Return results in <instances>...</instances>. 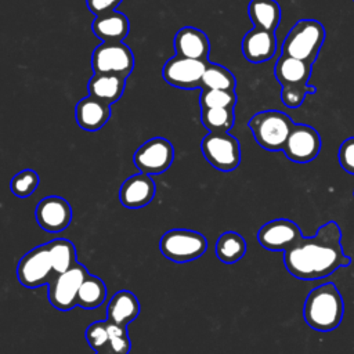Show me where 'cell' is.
Here are the masks:
<instances>
[{
  "label": "cell",
  "instance_id": "1f68e13d",
  "mask_svg": "<svg viewBox=\"0 0 354 354\" xmlns=\"http://www.w3.org/2000/svg\"><path fill=\"white\" fill-rule=\"evenodd\" d=\"M108 324V333H109V350L115 351L116 354H129L131 343L127 335V328L111 322L106 319Z\"/></svg>",
  "mask_w": 354,
  "mask_h": 354
},
{
  "label": "cell",
  "instance_id": "4dcf8cb0",
  "mask_svg": "<svg viewBox=\"0 0 354 354\" xmlns=\"http://www.w3.org/2000/svg\"><path fill=\"white\" fill-rule=\"evenodd\" d=\"M86 340L87 343L95 350L102 351L109 348V333H108V324L105 321H94L86 329Z\"/></svg>",
  "mask_w": 354,
  "mask_h": 354
},
{
  "label": "cell",
  "instance_id": "7402d4cb",
  "mask_svg": "<svg viewBox=\"0 0 354 354\" xmlns=\"http://www.w3.org/2000/svg\"><path fill=\"white\" fill-rule=\"evenodd\" d=\"M126 87V79L111 73H94L88 80V94L106 104L116 102Z\"/></svg>",
  "mask_w": 354,
  "mask_h": 354
},
{
  "label": "cell",
  "instance_id": "d590c367",
  "mask_svg": "<svg viewBox=\"0 0 354 354\" xmlns=\"http://www.w3.org/2000/svg\"><path fill=\"white\" fill-rule=\"evenodd\" d=\"M95 354H116V353L109 350V348H106V350H102V351H95Z\"/></svg>",
  "mask_w": 354,
  "mask_h": 354
},
{
  "label": "cell",
  "instance_id": "8fae6325",
  "mask_svg": "<svg viewBox=\"0 0 354 354\" xmlns=\"http://www.w3.org/2000/svg\"><path fill=\"white\" fill-rule=\"evenodd\" d=\"M209 61H199L192 58H185L181 55H174L162 69L163 79L178 88H196L201 87V80L205 73Z\"/></svg>",
  "mask_w": 354,
  "mask_h": 354
},
{
  "label": "cell",
  "instance_id": "484cf974",
  "mask_svg": "<svg viewBox=\"0 0 354 354\" xmlns=\"http://www.w3.org/2000/svg\"><path fill=\"white\" fill-rule=\"evenodd\" d=\"M47 246L50 250L54 272L57 275L66 272L77 263L76 261V249L69 239L57 238V239L50 241L47 243Z\"/></svg>",
  "mask_w": 354,
  "mask_h": 354
},
{
  "label": "cell",
  "instance_id": "d6986e66",
  "mask_svg": "<svg viewBox=\"0 0 354 354\" xmlns=\"http://www.w3.org/2000/svg\"><path fill=\"white\" fill-rule=\"evenodd\" d=\"M313 65L281 54L274 66V75L277 80L281 83V87L285 86H307L311 76Z\"/></svg>",
  "mask_w": 354,
  "mask_h": 354
},
{
  "label": "cell",
  "instance_id": "4316f807",
  "mask_svg": "<svg viewBox=\"0 0 354 354\" xmlns=\"http://www.w3.org/2000/svg\"><path fill=\"white\" fill-rule=\"evenodd\" d=\"M236 79L225 66L207 62L205 73L201 80L202 90H225L235 91Z\"/></svg>",
  "mask_w": 354,
  "mask_h": 354
},
{
  "label": "cell",
  "instance_id": "9c48e42d",
  "mask_svg": "<svg viewBox=\"0 0 354 354\" xmlns=\"http://www.w3.org/2000/svg\"><path fill=\"white\" fill-rule=\"evenodd\" d=\"M88 271L79 261L66 272L55 275L48 283V300L59 311H69L77 306V293Z\"/></svg>",
  "mask_w": 354,
  "mask_h": 354
},
{
  "label": "cell",
  "instance_id": "603a6c76",
  "mask_svg": "<svg viewBox=\"0 0 354 354\" xmlns=\"http://www.w3.org/2000/svg\"><path fill=\"white\" fill-rule=\"evenodd\" d=\"M249 18L254 28L275 32L281 22V7L275 0H250Z\"/></svg>",
  "mask_w": 354,
  "mask_h": 354
},
{
  "label": "cell",
  "instance_id": "ba28073f",
  "mask_svg": "<svg viewBox=\"0 0 354 354\" xmlns=\"http://www.w3.org/2000/svg\"><path fill=\"white\" fill-rule=\"evenodd\" d=\"M94 73H111L124 79L133 72V51L123 43H102L95 47L91 57Z\"/></svg>",
  "mask_w": 354,
  "mask_h": 354
},
{
  "label": "cell",
  "instance_id": "4fadbf2b",
  "mask_svg": "<svg viewBox=\"0 0 354 354\" xmlns=\"http://www.w3.org/2000/svg\"><path fill=\"white\" fill-rule=\"evenodd\" d=\"M303 238L299 225L288 218H275L264 225L257 232L260 245L268 250L286 252Z\"/></svg>",
  "mask_w": 354,
  "mask_h": 354
},
{
  "label": "cell",
  "instance_id": "ffe728a7",
  "mask_svg": "<svg viewBox=\"0 0 354 354\" xmlns=\"http://www.w3.org/2000/svg\"><path fill=\"white\" fill-rule=\"evenodd\" d=\"M140 314V301L130 290L116 292L106 307V319L118 325L126 326Z\"/></svg>",
  "mask_w": 354,
  "mask_h": 354
},
{
  "label": "cell",
  "instance_id": "f1b7e54d",
  "mask_svg": "<svg viewBox=\"0 0 354 354\" xmlns=\"http://www.w3.org/2000/svg\"><path fill=\"white\" fill-rule=\"evenodd\" d=\"M39 185V176L32 169H25L18 171L10 183L11 192L18 198H26L32 195Z\"/></svg>",
  "mask_w": 354,
  "mask_h": 354
},
{
  "label": "cell",
  "instance_id": "277c9868",
  "mask_svg": "<svg viewBox=\"0 0 354 354\" xmlns=\"http://www.w3.org/2000/svg\"><path fill=\"white\" fill-rule=\"evenodd\" d=\"M248 126L261 148L275 152L283 149L295 123L285 112L268 109L254 113Z\"/></svg>",
  "mask_w": 354,
  "mask_h": 354
},
{
  "label": "cell",
  "instance_id": "d4e9b609",
  "mask_svg": "<svg viewBox=\"0 0 354 354\" xmlns=\"http://www.w3.org/2000/svg\"><path fill=\"white\" fill-rule=\"evenodd\" d=\"M106 299V286L100 277L87 274L83 279L79 293L77 306L83 308H95L101 306Z\"/></svg>",
  "mask_w": 354,
  "mask_h": 354
},
{
  "label": "cell",
  "instance_id": "836d02e7",
  "mask_svg": "<svg viewBox=\"0 0 354 354\" xmlns=\"http://www.w3.org/2000/svg\"><path fill=\"white\" fill-rule=\"evenodd\" d=\"M339 163L344 171L354 174V137L346 138L339 148Z\"/></svg>",
  "mask_w": 354,
  "mask_h": 354
},
{
  "label": "cell",
  "instance_id": "44dd1931",
  "mask_svg": "<svg viewBox=\"0 0 354 354\" xmlns=\"http://www.w3.org/2000/svg\"><path fill=\"white\" fill-rule=\"evenodd\" d=\"M91 28L94 35L101 39L102 43H118L129 33V19L123 12L112 11L95 17Z\"/></svg>",
  "mask_w": 354,
  "mask_h": 354
},
{
  "label": "cell",
  "instance_id": "7a4b0ae2",
  "mask_svg": "<svg viewBox=\"0 0 354 354\" xmlns=\"http://www.w3.org/2000/svg\"><path fill=\"white\" fill-rule=\"evenodd\" d=\"M343 297L333 282L314 288L306 297L303 307L304 321L318 332H329L337 328L343 319Z\"/></svg>",
  "mask_w": 354,
  "mask_h": 354
},
{
  "label": "cell",
  "instance_id": "cb8c5ba5",
  "mask_svg": "<svg viewBox=\"0 0 354 354\" xmlns=\"http://www.w3.org/2000/svg\"><path fill=\"white\" fill-rule=\"evenodd\" d=\"M214 249L218 260L225 264H232L245 256L246 241L241 234L235 231H227L217 238Z\"/></svg>",
  "mask_w": 354,
  "mask_h": 354
},
{
  "label": "cell",
  "instance_id": "7c38bea8",
  "mask_svg": "<svg viewBox=\"0 0 354 354\" xmlns=\"http://www.w3.org/2000/svg\"><path fill=\"white\" fill-rule=\"evenodd\" d=\"M321 145L318 131L308 124L300 123L293 126L282 152L295 163H308L318 156Z\"/></svg>",
  "mask_w": 354,
  "mask_h": 354
},
{
  "label": "cell",
  "instance_id": "e575fe53",
  "mask_svg": "<svg viewBox=\"0 0 354 354\" xmlns=\"http://www.w3.org/2000/svg\"><path fill=\"white\" fill-rule=\"evenodd\" d=\"M123 0H86V6L95 17H100L116 11V7Z\"/></svg>",
  "mask_w": 354,
  "mask_h": 354
},
{
  "label": "cell",
  "instance_id": "5bb4252c",
  "mask_svg": "<svg viewBox=\"0 0 354 354\" xmlns=\"http://www.w3.org/2000/svg\"><path fill=\"white\" fill-rule=\"evenodd\" d=\"M36 221L47 232H59L65 230L72 220V207L61 196L43 198L36 206Z\"/></svg>",
  "mask_w": 354,
  "mask_h": 354
},
{
  "label": "cell",
  "instance_id": "f546056e",
  "mask_svg": "<svg viewBox=\"0 0 354 354\" xmlns=\"http://www.w3.org/2000/svg\"><path fill=\"white\" fill-rule=\"evenodd\" d=\"M236 104L235 91L225 90H202L199 95L201 109L205 108H231L234 109Z\"/></svg>",
  "mask_w": 354,
  "mask_h": 354
},
{
  "label": "cell",
  "instance_id": "2e32d148",
  "mask_svg": "<svg viewBox=\"0 0 354 354\" xmlns=\"http://www.w3.org/2000/svg\"><path fill=\"white\" fill-rule=\"evenodd\" d=\"M242 54L252 64H261L274 57L277 39L274 32L253 28L242 39Z\"/></svg>",
  "mask_w": 354,
  "mask_h": 354
},
{
  "label": "cell",
  "instance_id": "d6a6232c",
  "mask_svg": "<svg viewBox=\"0 0 354 354\" xmlns=\"http://www.w3.org/2000/svg\"><path fill=\"white\" fill-rule=\"evenodd\" d=\"M317 91V88L314 86H285L281 90V100L282 104L288 108H299L304 100L307 94H314Z\"/></svg>",
  "mask_w": 354,
  "mask_h": 354
},
{
  "label": "cell",
  "instance_id": "52a82bcc",
  "mask_svg": "<svg viewBox=\"0 0 354 354\" xmlns=\"http://www.w3.org/2000/svg\"><path fill=\"white\" fill-rule=\"evenodd\" d=\"M57 274L54 272L47 243L29 250L21 257L17 266V277L21 285L33 289L50 283Z\"/></svg>",
  "mask_w": 354,
  "mask_h": 354
},
{
  "label": "cell",
  "instance_id": "5b68a950",
  "mask_svg": "<svg viewBox=\"0 0 354 354\" xmlns=\"http://www.w3.org/2000/svg\"><path fill=\"white\" fill-rule=\"evenodd\" d=\"M159 249L166 259L174 263H187L203 256L207 249V241L201 232L176 228L162 235Z\"/></svg>",
  "mask_w": 354,
  "mask_h": 354
},
{
  "label": "cell",
  "instance_id": "8992f818",
  "mask_svg": "<svg viewBox=\"0 0 354 354\" xmlns=\"http://www.w3.org/2000/svg\"><path fill=\"white\" fill-rule=\"evenodd\" d=\"M201 148L207 163L220 171H232L241 162L239 142L228 133H207Z\"/></svg>",
  "mask_w": 354,
  "mask_h": 354
},
{
  "label": "cell",
  "instance_id": "6da1fadb",
  "mask_svg": "<svg viewBox=\"0 0 354 354\" xmlns=\"http://www.w3.org/2000/svg\"><path fill=\"white\" fill-rule=\"evenodd\" d=\"M286 270L297 279H322L340 267L351 264L342 246V230L335 221L321 225L315 235L303 236L293 248L283 252Z\"/></svg>",
  "mask_w": 354,
  "mask_h": 354
},
{
  "label": "cell",
  "instance_id": "83f0119b",
  "mask_svg": "<svg viewBox=\"0 0 354 354\" xmlns=\"http://www.w3.org/2000/svg\"><path fill=\"white\" fill-rule=\"evenodd\" d=\"M201 120L209 133H228L235 123V112L231 108L201 109Z\"/></svg>",
  "mask_w": 354,
  "mask_h": 354
},
{
  "label": "cell",
  "instance_id": "3957f363",
  "mask_svg": "<svg viewBox=\"0 0 354 354\" xmlns=\"http://www.w3.org/2000/svg\"><path fill=\"white\" fill-rule=\"evenodd\" d=\"M325 41V28L315 19L297 21L282 43V54L314 64Z\"/></svg>",
  "mask_w": 354,
  "mask_h": 354
},
{
  "label": "cell",
  "instance_id": "e0dca14e",
  "mask_svg": "<svg viewBox=\"0 0 354 354\" xmlns=\"http://www.w3.org/2000/svg\"><path fill=\"white\" fill-rule=\"evenodd\" d=\"M176 55L207 61L210 43L207 36L198 28L184 26L174 36Z\"/></svg>",
  "mask_w": 354,
  "mask_h": 354
},
{
  "label": "cell",
  "instance_id": "ac0fdd59",
  "mask_svg": "<svg viewBox=\"0 0 354 354\" xmlns=\"http://www.w3.org/2000/svg\"><path fill=\"white\" fill-rule=\"evenodd\" d=\"M111 105L91 95L80 100L75 106L77 124L87 131H97L105 126L111 118Z\"/></svg>",
  "mask_w": 354,
  "mask_h": 354
},
{
  "label": "cell",
  "instance_id": "9a60e30c",
  "mask_svg": "<svg viewBox=\"0 0 354 354\" xmlns=\"http://www.w3.org/2000/svg\"><path fill=\"white\" fill-rule=\"evenodd\" d=\"M156 185L149 174L138 173L124 180L119 189V201L127 209L147 206L155 196Z\"/></svg>",
  "mask_w": 354,
  "mask_h": 354
},
{
  "label": "cell",
  "instance_id": "30bf717a",
  "mask_svg": "<svg viewBox=\"0 0 354 354\" xmlns=\"http://www.w3.org/2000/svg\"><path fill=\"white\" fill-rule=\"evenodd\" d=\"M174 159L171 142L163 137L145 141L134 153V165L144 174H160L166 171Z\"/></svg>",
  "mask_w": 354,
  "mask_h": 354
}]
</instances>
